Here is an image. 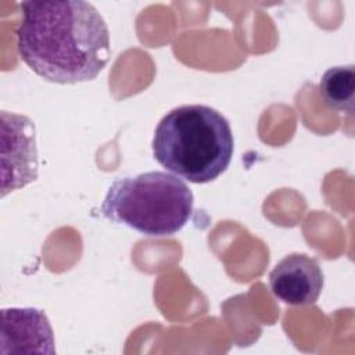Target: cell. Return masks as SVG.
I'll use <instances>...</instances> for the list:
<instances>
[{"instance_id":"1","label":"cell","mask_w":355,"mask_h":355,"mask_svg":"<svg viewBox=\"0 0 355 355\" xmlns=\"http://www.w3.org/2000/svg\"><path fill=\"white\" fill-rule=\"evenodd\" d=\"M15 35L21 60L53 83L93 80L111 57L107 24L97 8L83 0L21 3Z\"/></svg>"},{"instance_id":"2","label":"cell","mask_w":355,"mask_h":355,"mask_svg":"<svg viewBox=\"0 0 355 355\" xmlns=\"http://www.w3.org/2000/svg\"><path fill=\"white\" fill-rule=\"evenodd\" d=\"M233 150L227 119L201 104L169 111L158 122L153 137L157 162L191 183L215 180L227 169Z\"/></svg>"},{"instance_id":"3","label":"cell","mask_w":355,"mask_h":355,"mask_svg":"<svg viewBox=\"0 0 355 355\" xmlns=\"http://www.w3.org/2000/svg\"><path fill=\"white\" fill-rule=\"evenodd\" d=\"M194 197L175 175L153 171L114 180L101 204V214L146 236H172L193 212Z\"/></svg>"},{"instance_id":"4","label":"cell","mask_w":355,"mask_h":355,"mask_svg":"<svg viewBox=\"0 0 355 355\" xmlns=\"http://www.w3.org/2000/svg\"><path fill=\"white\" fill-rule=\"evenodd\" d=\"M37 166L33 122L25 115L1 111V196L36 180Z\"/></svg>"},{"instance_id":"5","label":"cell","mask_w":355,"mask_h":355,"mask_svg":"<svg viewBox=\"0 0 355 355\" xmlns=\"http://www.w3.org/2000/svg\"><path fill=\"white\" fill-rule=\"evenodd\" d=\"M0 354H55L47 315L37 308H3Z\"/></svg>"},{"instance_id":"6","label":"cell","mask_w":355,"mask_h":355,"mask_svg":"<svg viewBox=\"0 0 355 355\" xmlns=\"http://www.w3.org/2000/svg\"><path fill=\"white\" fill-rule=\"evenodd\" d=\"M273 295L295 306L316 302L323 288V272L315 258L305 254H288L269 273Z\"/></svg>"},{"instance_id":"7","label":"cell","mask_w":355,"mask_h":355,"mask_svg":"<svg viewBox=\"0 0 355 355\" xmlns=\"http://www.w3.org/2000/svg\"><path fill=\"white\" fill-rule=\"evenodd\" d=\"M324 103L341 112L352 114L355 97V68L354 65H338L329 68L319 83Z\"/></svg>"}]
</instances>
